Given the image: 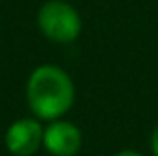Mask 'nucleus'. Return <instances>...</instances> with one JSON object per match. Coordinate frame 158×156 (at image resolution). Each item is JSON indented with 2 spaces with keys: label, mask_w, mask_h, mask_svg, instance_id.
Here are the masks:
<instances>
[{
  "label": "nucleus",
  "mask_w": 158,
  "mask_h": 156,
  "mask_svg": "<svg viewBox=\"0 0 158 156\" xmlns=\"http://www.w3.org/2000/svg\"><path fill=\"white\" fill-rule=\"evenodd\" d=\"M44 140V127L37 117H20L13 121L4 136L6 149L13 156H33Z\"/></svg>",
  "instance_id": "obj_3"
},
{
  "label": "nucleus",
  "mask_w": 158,
  "mask_h": 156,
  "mask_svg": "<svg viewBox=\"0 0 158 156\" xmlns=\"http://www.w3.org/2000/svg\"><path fill=\"white\" fill-rule=\"evenodd\" d=\"M39 31L52 42L70 44L83 31V20L79 11L64 0H48L37 13Z\"/></svg>",
  "instance_id": "obj_2"
},
{
  "label": "nucleus",
  "mask_w": 158,
  "mask_h": 156,
  "mask_svg": "<svg viewBox=\"0 0 158 156\" xmlns=\"http://www.w3.org/2000/svg\"><path fill=\"white\" fill-rule=\"evenodd\" d=\"M42 147L52 156H76L83 147V132L76 123L63 117L48 121Z\"/></svg>",
  "instance_id": "obj_4"
},
{
  "label": "nucleus",
  "mask_w": 158,
  "mask_h": 156,
  "mask_svg": "<svg viewBox=\"0 0 158 156\" xmlns=\"http://www.w3.org/2000/svg\"><path fill=\"white\" fill-rule=\"evenodd\" d=\"M112 156H143V154L134 151V149H121V151H118L116 154H112Z\"/></svg>",
  "instance_id": "obj_6"
},
{
  "label": "nucleus",
  "mask_w": 158,
  "mask_h": 156,
  "mask_svg": "<svg viewBox=\"0 0 158 156\" xmlns=\"http://www.w3.org/2000/svg\"><path fill=\"white\" fill-rule=\"evenodd\" d=\"M149 147H151V153H153V156H158V123H156V127L153 129V132H151V138H149Z\"/></svg>",
  "instance_id": "obj_5"
},
{
  "label": "nucleus",
  "mask_w": 158,
  "mask_h": 156,
  "mask_svg": "<svg viewBox=\"0 0 158 156\" xmlns=\"http://www.w3.org/2000/svg\"><path fill=\"white\" fill-rule=\"evenodd\" d=\"M26 99L31 114L40 121L64 117L76 101V84L66 70L55 64L37 66L26 83Z\"/></svg>",
  "instance_id": "obj_1"
}]
</instances>
